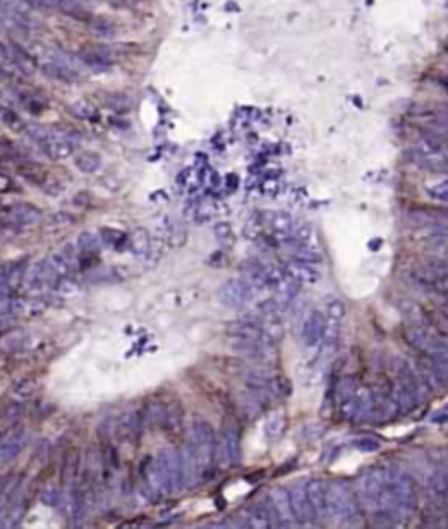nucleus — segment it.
<instances>
[{
	"instance_id": "obj_1",
	"label": "nucleus",
	"mask_w": 448,
	"mask_h": 529,
	"mask_svg": "<svg viewBox=\"0 0 448 529\" xmlns=\"http://www.w3.org/2000/svg\"><path fill=\"white\" fill-rule=\"evenodd\" d=\"M190 451L195 455V462H197V468L201 472V477L206 472L215 466V449H217V436L215 429L210 427L208 420L204 418H192L190 422Z\"/></svg>"
},
{
	"instance_id": "obj_2",
	"label": "nucleus",
	"mask_w": 448,
	"mask_h": 529,
	"mask_svg": "<svg viewBox=\"0 0 448 529\" xmlns=\"http://www.w3.org/2000/svg\"><path fill=\"white\" fill-rule=\"evenodd\" d=\"M328 519L337 525H355L359 521L352 492L343 481H332L328 485Z\"/></svg>"
},
{
	"instance_id": "obj_3",
	"label": "nucleus",
	"mask_w": 448,
	"mask_h": 529,
	"mask_svg": "<svg viewBox=\"0 0 448 529\" xmlns=\"http://www.w3.org/2000/svg\"><path fill=\"white\" fill-rule=\"evenodd\" d=\"M42 151L46 153L51 160H64L70 158L79 147V136L73 132L55 129V132H37L35 134Z\"/></svg>"
},
{
	"instance_id": "obj_4",
	"label": "nucleus",
	"mask_w": 448,
	"mask_h": 529,
	"mask_svg": "<svg viewBox=\"0 0 448 529\" xmlns=\"http://www.w3.org/2000/svg\"><path fill=\"white\" fill-rule=\"evenodd\" d=\"M343 315H346L343 302L337 300V298H332V300L326 304V313H324L326 326H324V337H321V346H324V352H328V355L334 352V348H337V343H339Z\"/></svg>"
},
{
	"instance_id": "obj_5",
	"label": "nucleus",
	"mask_w": 448,
	"mask_h": 529,
	"mask_svg": "<svg viewBox=\"0 0 448 529\" xmlns=\"http://www.w3.org/2000/svg\"><path fill=\"white\" fill-rule=\"evenodd\" d=\"M156 464L160 470V479L164 485V494H173L181 490V464L179 453L173 449H166L156 457Z\"/></svg>"
},
{
	"instance_id": "obj_6",
	"label": "nucleus",
	"mask_w": 448,
	"mask_h": 529,
	"mask_svg": "<svg viewBox=\"0 0 448 529\" xmlns=\"http://www.w3.org/2000/svg\"><path fill=\"white\" fill-rule=\"evenodd\" d=\"M215 462H226L228 466H236L241 462V431L236 424H228L223 429L221 440H217Z\"/></svg>"
},
{
	"instance_id": "obj_7",
	"label": "nucleus",
	"mask_w": 448,
	"mask_h": 529,
	"mask_svg": "<svg viewBox=\"0 0 448 529\" xmlns=\"http://www.w3.org/2000/svg\"><path fill=\"white\" fill-rule=\"evenodd\" d=\"M143 413L138 409H127L123 411L114 420V438L127 444H136L143 433Z\"/></svg>"
},
{
	"instance_id": "obj_8",
	"label": "nucleus",
	"mask_w": 448,
	"mask_h": 529,
	"mask_svg": "<svg viewBox=\"0 0 448 529\" xmlns=\"http://www.w3.org/2000/svg\"><path fill=\"white\" fill-rule=\"evenodd\" d=\"M269 508H271V519L274 527H293L296 521V514H293L289 492L285 488H271L269 490Z\"/></svg>"
},
{
	"instance_id": "obj_9",
	"label": "nucleus",
	"mask_w": 448,
	"mask_h": 529,
	"mask_svg": "<svg viewBox=\"0 0 448 529\" xmlns=\"http://www.w3.org/2000/svg\"><path fill=\"white\" fill-rule=\"evenodd\" d=\"M251 289L245 283V278H230V280L219 289L221 302L230 306V309H243V306L251 300Z\"/></svg>"
},
{
	"instance_id": "obj_10",
	"label": "nucleus",
	"mask_w": 448,
	"mask_h": 529,
	"mask_svg": "<svg viewBox=\"0 0 448 529\" xmlns=\"http://www.w3.org/2000/svg\"><path fill=\"white\" fill-rule=\"evenodd\" d=\"M287 492H289L293 514H296V521L302 523V525L317 523L315 514L311 510V503H309V496H306V481H296Z\"/></svg>"
},
{
	"instance_id": "obj_11",
	"label": "nucleus",
	"mask_w": 448,
	"mask_h": 529,
	"mask_svg": "<svg viewBox=\"0 0 448 529\" xmlns=\"http://www.w3.org/2000/svg\"><path fill=\"white\" fill-rule=\"evenodd\" d=\"M324 326H326V319H324V313L321 311H309L306 313L302 328H300V339H302L304 348L313 350V348H317L321 343V337H324Z\"/></svg>"
},
{
	"instance_id": "obj_12",
	"label": "nucleus",
	"mask_w": 448,
	"mask_h": 529,
	"mask_svg": "<svg viewBox=\"0 0 448 529\" xmlns=\"http://www.w3.org/2000/svg\"><path fill=\"white\" fill-rule=\"evenodd\" d=\"M285 274L289 278H293L300 287H313L319 283V267L317 264H311V262H304V260H298V258H289L285 262Z\"/></svg>"
},
{
	"instance_id": "obj_13",
	"label": "nucleus",
	"mask_w": 448,
	"mask_h": 529,
	"mask_svg": "<svg viewBox=\"0 0 448 529\" xmlns=\"http://www.w3.org/2000/svg\"><path fill=\"white\" fill-rule=\"evenodd\" d=\"M306 496H309L311 510L315 514V521H326L328 519V485L321 479L306 481Z\"/></svg>"
},
{
	"instance_id": "obj_14",
	"label": "nucleus",
	"mask_w": 448,
	"mask_h": 529,
	"mask_svg": "<svg viewBox=\"0 0 448 529\" xmlns=\"http://www.w3.org/2000/svg\"><path fill=\"white\" fill-rule=\"evenodd\" d=\"M48 264L53 267V271L57 274L60 278L64 276H70L77 267H79V252L75 245H66L62 249H57L51 258H48Z\"/></svg>"
},
{
	"instance_id": "obj_15",
	"label": "nucleus",
	"mask_w": 448,
	"mask_h": 529,
	"mask_svg": "<svg viewBox=\"0 0 448 529\" xmlns=\"http://www.w3.org/2000/svg\"><path fill=\"white\" fill-rule=\"evenodd\" d=\"M179 464H181V488H195L201 481V472L188 444L179 453Z\"/></svg>"
},
{
	"instance_id": "obj_16",
	"label": "nucleus",
	"mask_w": 448,
	"mask_h": 529,
	"mask_svg": "<svg viewBox=\"0 0 448 529\" xmlns=\"http://www.w3.org/2000/svg\"><path fill=\"white\" fill-rule=\"evenodd\" d=\"M51 9H60L62 13L75 20H83V22L92 20V13L86 9V0H51Z\"/></svg>"
},
{
	"instance_id": "obj_17",
	"label": "nucleus",
	"mask_w": 448,
	"mask_h": 529,
	"mask_svg": "<svg viewBox=\"0 0 448 529\" xmlns=\"http://www.w3.org/2000/svg\"><path fill=\"white\" fill-rule=\"evenodd\" d=\"M267 224H269V230L274 232L276 239L283 243L291 236L296 221H293V217L289 213H271V215H267Z\"/></svg>"
},
{
	"instance_id": "obj_18",
	"label": "nucleus",
	"mask_w": 448,
	"mask_h": 529,
	"mask_svg": "<svg viewBox=\"0 0 448 529\" xmlns=\"http://www.w3.org/2000/svg\"><path fill=\"white\" fill-rule=\"evenodd\" d=\"M55 278H60V276L53 271V267L48 264V260H39V262L33 264L31 271H29V285H31L33 289H46V287L53 285Z\"/></svg>"
},
{
	"instance_id": "obj_19",
	"label": "nucleus",
	"mask_w": 448,
	"mask_h": 529,
	"mask_svg": "<svg viewBox=\"0 0 448 529\" xmlns=\"http://www.w3.org/2000/svg\"><path fill=\"white\" fill-rule=\"evenodd\" d=\"M245 514H247L249 527H260V529L274 527V519H271V508H269V503H267V505H265V503H251V505L245 510Z\"/></svg>"
},
{
	"instance_id": "obj_20",
	"label": "nucleus",
	"mask_w": 448,
	"mask_h": 529,
	"mask_svg": "<svg viewBox=\"0 0 448 529\" xmlns=\"http://www.w3.org/2000/svg\"><path fill=\"white\" fill-rule=\"evenodd\" d=\"M44 73H46V77L60 79V81H77L79 79L75 68L62 60H53V62L44 64Z\"/></svg>"
},
{
	"instance_id": "obj_21",
	"label": "nucleus",
	"mask_w": 448,
	"mask_h": 529,
	"mask_svg": "<svg viewBox=\"0 0 448 529\" xmlns=\"http://www.w3.org/2000/svg\"><path fill=\"white\" fill-rule=\"evenodd\" d=\"M75 164L81 173H96L101 169V156L94 151H79L75 158Z\"/></svg>"
},
{
	"instance_id": "obj_22",
	"label": "nucleus",
	"mask_w": 448,
	"mask_h": 529,
	"mask_svg": "<svg viewBox=\"0 0 448 529\" xmlns=\"http://www.w3.org/2000/svg\"><path fill=\"white\" fill-rule=\"evenodd\" d=\"M162 427H166L173 433L184 427V413H181V407L177 402H173L171 407H164V418H162Z\"/></svg>"
},
{
	"instance_id": "obj_23",
	"label": "nucleus",
	"mask_w": 448,
	"mask_h": 529,
	"mask_svg": "<svg viewBox=\"0 0 448 529\" xmlns=\"http://www.w3.org/2000/svg\"><path fill=\"white\" fill-rule=\"evenodd\" d=\"M90 24V29H92V33L96 35V37H103V39H107V37H114L116 33H118V29H116V24L111 22L109 18H99V16H92V20L88 22Z\"/></svg>"
},
{
	"instance_id": "obj_24",
	"label": "nucleus",
	"mask_w": 448,
	"mask_h": 529,
	"mask_svg": "<svg viewBox=\"0 0 448 529\" xmlns=\"http://www.w3.org/2000/svg\"><path fill=\"white\" fill-rule=\"evenodd\" d=\"M99 247H101L99 236L92 234V232H83V234L79 236V241H77V252H79V256H94L96 252H99Z\"/></svg>"
},
{
	"instance_id": "obj_25",
	"label": "nucleus",
	"mask_w": 448,
	"mask_h": 529,
	"mask_svg": "<svg viewBox=\"0 0 448 529\" xmlns=\"http://www.w3.org/2000/svg\"><path fill=\"white\" fill-rule=\"evenodd\" d=\"M145 479H147V485H149V490L153 494H164V485H162V479H160V470H158L156 459H149V462H147V466H145Z\"/></svg>"
},
{
	"instance_id": "obj_26",
	"label": "nucleus",
	"mask_w": 448,
	"mask_h": 529,
	"mask_svg": "<svg viewBox=\"0 0 448 529\" xmlns=\"http://www.w3.org/2000/svg\"><path fill=\"white\" fill-rule=\"evenodd\" d=\"M79 472H81V457H79V453H70L66 457V462H64V475L62 477L70 485H75V479H77Z\"/></svg>"
},
{
	"instance_id": "obj_27",
	"label": "nucleus",
	"mask_w": 448,
	"mask_h": 529,
	"mask_svg": "<svg viewBox=\"0 0 448 529\" xmlns=\"http://www.w3.org/2000/svg\"><path fill=\"white\" fill-rule=\"evenodd\" d=\"M355 392H357L355 379H350V377L341 379V381H339V385H337V402L341 405V402H346L348 398H352V396H355Z\"/></svg>"
},
{
	"instance_id": "obj_28",
	"label": "nucleus",
	"mask_w": 448,
	"mask_h": 529,
	"mask_svg": "<svg viewBox=\"0 0 448 529\" xmlns=\"http://www.w3.org/2000/svg\"><path fill=\"white\" fill-rule=\"evenodd\" d=\"M283 429H285L283 415H271L269 420L265 422V436L269 440H276V438H280V433H283Z\"/></svg>"
},
{
	"instance_id": "obj_29",
	"label": "nucleus",
	"mask_w": 448,
	"mask_h": 529,
	"mask_svg": "<svg viewBox=\"0 0 448 529\" xmlns=\"http://www.w3.org/2000/svg\"><path fill=\"white\" fill-rule=\"evenodd\" d=\"M22 173H24L26 179H29V182H35V184H42V182H46V179H48L46 171L42 169V166H37V164L26 166V169H22Z\"/></svg>"
},
{
	"instance_id": "obj_30",
	"label": "nucleus",
	"mask_w": 448,
	"mask_h": 529,
	"mask_svg": "<svg viewBox=\"0 0 448 529\" xmlns=\"http://www.w3.org/2000/svg\"><path fill=\"white\" fill-rule=\"evenodd\" d=\"M57 291L64 298H70V296H77L79 294V285L70 276H64V280H57Z\"/></svg>"
},
{
	"instance_id": "obj_31",
	"label": "nucleus",
	"mask_w": 448,
	"mask_h": 529,
	"mask_svg": "<svg viewBox=\"0 0 448 529\" xmlns=\"http://www.w3.org/2000/svg\"><path fill=\"white\" fill-rule=\"evenodd\" d=\"M13 57H16V62H18V66L22 68L24 73H33V68H35V64H33V60L26 55L22 48H18V46H13Z\"/></svg>"
},
{
	"instance_id": "obj_32",
	"label": "nucleus",
	"mask_w": 448,
	"mask_h": 529,
	"mask_svg": "<svg viewBox=\"0 0 448 529\" xmlns=\"http://www.w3.org/2000/svg\"><path fill=\"white\" fill-rule=\"evenodd\" d=\"M42 501H44V503H48V505H53V508H60V505L64 503V492H62L60 488H46V492H44V496H42Z\"/></svg>"
},
{
	"instance_id": "obj_33",
	"label": "nucleus",
	"mask_w": 448,
	"mask_h": 529,
	"mask_svg": "<svg viewBox=\"0 0 448 529\" xmlns=\"http://www.w3.org/2000/svg\"><path fill=\"white\" fill-rule=\"evenodd\" d=\"M381 447V442L379 440H374V438H363V440H357V449H361V451H376Z\"/></svg>"
},
{
	"instance_id": "obj_34",
	"label": "nucleus",
	"mask_w": 448,
	"mask_h": 529,
	"mask_svg": "<svg viewBox=\"0 0 448 529\" xmlns=\"http://www.w3.org/2000/svg\"><path fill=\"white\" fill-rule=\"evenodd\" d=\"M73 112H75L77 116H81V118H92V116H94V109L88 107V103H77V105H73Z\"/></svg>"
},
{
	"instance_id": "obj_35",
	"label": "nucleus",
	"mask_w": 448,
	"mask_h": 529,
	"mask_svg": "<svg viewBox=\"0 0 448 529\" xmlns=\"http://www.w3.org/2000/svg\"><path fill=\"white\" fill-rule=\"evenodd\" d=\"M107 3L116 9H129V7H136L140 0H107Z\"/></svg>"
},
{
	"instance_id": "obj_36",
	"label": "nucleus",
	"mask_w": 448,
	"mask_h": 529,
	"mask_svg": "<svg viewBox=\"0 0 448 529\" xmlns=\"http://www.w3.org/2000/svg\"><path fill=\"white\" fill-rule=\"evenodd\" d=\"M33 9H51V0H24Z\"/></svg>"
},
{
	"instance_id": "obj_37",
	"label": "nucleus",
	"mask_w": 448,
	"mask_h": 529,
	"mask_svg": "<svg viewBox=\"0 0 448 529\" xmlns=\"http://www.w3.org/2000/svg\"><path fill=\"white\" fill-rule=\"evenodd\" d=\"M217 236H219V239H223V236H226V239H232L230 226H219V228H217Z\"/></svg>"
},
{
	"instance_id": "obj_38",
	"label": "nucleus",
	"mask_w": 448,
	"mask_h": 529,
	"mask_svg": "<svg viewBox=\"0 0 448 529\" xmlns=\"http://www.w3.org/2000/svg\"><path fill=\"white\" fill-rule=\"evenodd\" d=\"M7 123L9 125H16V127H20V118L16 114H7Z\"/></svg>"
}]
</instances>
